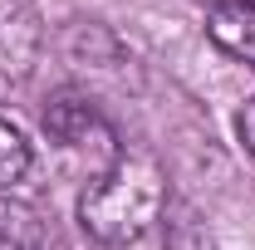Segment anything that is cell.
Segmentation results:
<instances>
[{"mask_svg":"<svg viewBox=\"0 0 255 250\" xmlns=\"http://www.w3.org/2000/svg\"><path fill=\"white\" fill-rule=\"evenodd\" d=\"M162 206H167V172H162V162L147 152H118L113 167L84 191L79 226L98 246H128L142 231H152Z\"/></svg>","mask_w":255,"mask_h":250,"instance_id":"cell-1","label":"cell"},{"mask_svg":"<svg viewBox=\"0 0 255 250\" xmlns=\"http://www.w3.org/2000/svg\"><path fill=\"white\" fill-rule=\"evenodd\" d=\"M44 246V226L25 201L0 196V250H39Z\"/></svg>","mask_w":255,"mask_h":250,"instance_id":"cell-4","label":"cell"},{"mask_svg":"<svg viewBox=\"0 0 255 250\" xmlns=\"http://www.w3.org/2000/svg\"><path fill=\"white\" fill-rule=\"evenodd\" d=\"M211 5H255V0H211Z\"/></svg>","mask_w":255,"mask_h":250,"instance_id":"cell-7","label":"cell"},{"mask_svg":"<svg viewBox=\"0 0 255 250\" xmlns=\"http://www.w3.org/2000/svg\"><path fill=\"white\" fill-rule=\"evenodd\" d=\"M206 34L221 54L255 69V5H211L206 10Z\"/></svg>","mask_w":255,"mask_h":250,"instance_id":"cell-3","label":"cell"},{"mask_svg":"<svg viewBox=\"0 0 255 250\" xmlns=\"http://www.w3.org/2000/svg\"><path fill=\"white\" fill-rule=\"evenodd\" d=\"M25 172H30V142L10 118H0V191L25 182Z\"/></svg>","mask_w":255,"mask_h":250,"instance_id":"cell-5","label":"cell"},{"mask_svg":"<svg viewBox=\"0 0 255 250\" xmlns=\"http://www.w3.org/2000/svg\"><path fill=\"white\" fill-rule=\"evenodd\" d=\"M44 132L64 142V147H84V142H108V123H103V113H98V103L89 94H79V89H59V94L49 98V108H44Z\"/></svg>","mask_w":255,"mask_h":250,"instance_id":"cell-2","label":"cell"},{"mask_svg":"<svg viewBox=\"0 0 255 250\" xmlns=\"http://www.w3.org/2000/svg\"><path fill=\"white\" fill-rule=\"evenodd\" d=\"M236 132H241L246 152L255 157V98H246V108H241V118H236Z\"/></svg>","mask_w":255,"mask_h":250,"instance_id":"cell-6","label":"cell"}]
</instances>
